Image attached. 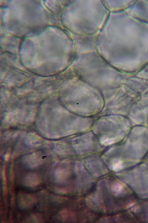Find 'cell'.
<instances>
[{"label":"cell","instance_id":"5","mask_svg":"<svg viewBox=\"0 0 148 223\" xmlns=\"http://www.w3.org/2000/svg\"><path fill=\"white\" fill-rule=\"evenodd\" d=\"M1 175L3 184L4 186V188L5 192V191H6V179L5 172L3 171Z\"/></svg>","mask_w":148,"mask_h":223},{"label":"cell","instance_id":"2","mask_svg":"<svg viewBox=\"0 0 148 223\" xmlns=\"http://www.w3.org/2000/svg\"><path fill=\"white\" fill-rule=\"evenodd\" d=\"M72 175V172L69 169L61 168H58L53 173L54 181L59 184H66Z\"/></svg>","mask_w":148,"mask_h":223},{"label":"cell","instance_id":"4","mask_svg":"<svg viewBox=\"0 0 148 223\" xmlns=\"http://www.w3.org/2000/svg\"><path fill=\"white\" fill-rule=\"evenodd\" d=\"M34 203V199L29 195L23 194L20 195L18 198V203L22 208H26L31 206Z\"/></svg>","mask_w":148,"mask_h":223},{"label":"cell","instance_id":"1","mask_svg":"<svg viewBox=\"0 0 148 223\" xmlns=\"http://www.w3.org/2000/svg\"><path fill=\"white\" fill-rule=\"evenodd\" d=\"M135 1L126 10L127 13L140 21L148 23V1Z\"/></svg>","mask_w":148,"mask_h":223},{"label":"cell","instance_id":"6","mask_svg":"<svg viewBox=\"0 0 148 223\" xmlns=\"http://www.w3.org/2000/svg\"><path fill=\"white\" fill-rule=\"evenodd\" d=\"M107 190H108V189H107ZM109 193H110V192H109Z\"/></svg>","mask_w":148,"mask_h":223},{"label":"cell","instance_id":"3","mask_svg":"<svg viewBox=\"0 0 148 223\" xmlns=\"http://www.w3.org/2000/svg\"><path fill=\"white\" fill-rule=\"evenodd\" d=\"M23 184L25 186L29 187H33L39 185L41 182V179L37 174L29 173L24 178Z\"/></svg>","mask_w":148,"mask_h":223}]
</instances>
